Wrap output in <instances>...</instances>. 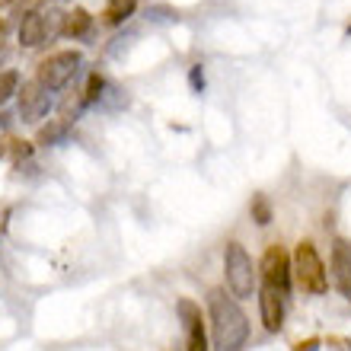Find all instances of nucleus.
Returning a JSON list of instances; mask_svg holds the SVG:
<instances>
[{
    "mask_svg": "<svg viewBox=\"0 0 351 351\" xmlns=\"http://www.w3.org/2000/svg\"><path fill=\"white\" fill-rule=\"evenodd\" d=\"M259 271H262L265 287L278 291L281 297L291 294V278H294V271H291V256L285 252L281 243H271L265 250V256H262V262H259Z\"/></svg>",
    "mask_w": 351,
    "mask_h": 351,
    "instance_id": "obj_5",
    "label": "nucleus"
},
{
    "mask_svg": "<svg viewBox=\"0 0 351 351\" xmlns=\"http://www.w3.org/2000/svg\"><path fill=\"white\" fill-rule=\"evenodd\" d=\"M250 214H252V221L259 223V227H268V223L275 221L271 202H268L265 195H252V202H250Z\"/></svg>",
    "mask_w": 351,
    "mask_h": 351,
    "instance_id": "obj_14",
    "label": "nucleus"
},
{
    "mask_svg": "<svg viewBox=\"0 0 351 351\" xmlns=\"http://www.w3.org/2000/svg\"><path fill=\"white\" fill-rule=\"evenodd\" d=\"M19 45L23 48H42L48 45L45 32V13H26L19 23Z\"/></svg>",
    "mask_w": 351,
    "mask_h": 351,
    "instance_id": "obj_10",
    "label": "nucleus"
},
{
    "mask_svg": "<svg viewBox=\"0 0 351 351\" xmlns=\"http://www.w3.org/2000/svg\"><path fill=\"white\" fill-rule=\"evenodd\" d=\"M259 313H262L265 332H281V329H285V297L278 294V291H271V287H262Z\"/></svg>",
    "mask_w": 351,
    "mask_h": 351,
    "instance_id": "obj_8",
    "label": "nucleus"
},
{
    "mask_svg": "<svg viewBox=\"0 0 351 351\" xmlns=\"http://www.w3.org/2000/svg\"><path fill=\"white\" fill-rule=\"evenodd\" d=\"M176 313L182 319L185 326V351H211L208 348V332H204V316H202V306L182 297L176 304Z\"/></svg>",
    "mask_w": 351,
    "mask_h": 351,
    "instance_id": "obj_7",
    "label": "nucleus"
},
{
    "mask_svg": "<svg viewBox=\"0 0 351 351\" xmlns=\"http://www.w3.org/2000/svg\"><path fill=\"white\" fill-rule=\"evenodd\" d=\"M10 3H13V0H0V7H10Z\"/></svg>",
    "mask_w": 351,
    "mask_h": 351,
    "instance_id": "obj_20",
    "label": "nucleus"
},
{
    "mask_svg": "<svg viewBox=\"0 0 351 351\" xmlns=\"http://www.w3.org/2000/svg\"><path fill=\"white\" fill-rule=\"evenodd\" d=\"M93 26V16L86 13V10H71V13H64V29H61V36L67 38H84L86 32H90Z\"/></svg>",
    "mask_w": 351,
    "mask_h": 351,
    "instance_id": "obj_11",
    "label": "nucleus"
},
{
    "mask_svg": "<svg viewBox=\"0 0 351 351\" xmlns=\"http://www.w3.org/2000/svg\"><path fill=\"white\" fill-rule=\"evenodd\" d=\"M223 275H227V287L237 300L256 294V265H252L250 252L243 243H227L223 250Z\"/></svg>",
    "mask_w": 351,
    "mask_h": 351,
    "instance_id": "obj_3",
    "label": "nucleus"
},
{
    "mask_svg": "<svg viewBox=\"0 0 351 351\" xmlns=\"http://www.w3.org/2000/svg\"><path fill=\"white\" fill-rule=\"evenodd\" d=\"M208 316H211L214 351H243L250 339V319L237 304V297H227V291L214 287L208 294Z\"/></svg>",
    "mask_w": 351,
    "mask_h": 351,
    "instance_id": "obj_1",
    "label": "nucleus"
},
{
    "mask_svg": "<svg viewBox=\"0 0 351 351\" xmlns=\"http://www.w3.org/2000/svg\"><path fill=\"white\" fill-rule=\"evenodd\" d=\"M319 345H323V339L310 335V339H304V342H297V345H294V351H319Z\"/></svg>",
    "mask_w": 351,
    "mask_h": 351,
    "instance_id": "obj_17",
    "label": "nucleus"
},
{
    "mask_svg": "<svg viewBox=\"0 0 351 351\" xmlns=\"http://www.w3.org/2000/svg\"><path fill=\"white\" fill-rule=\"evenodd\" d=\"M80 64H84V55H80V51H58V55L45 58V61L38 64L36 80L45 86V90L58 93L74 80L77 71H80Z\"/></svg>",
    "mask_w": 351,
    "mask_h": 351,
    "instance_id": "obj_4",
    "label": "nucleus"
},
{
    "mask_svg": "<svg viewBox=\"0 0 351 351\" xmlns=\"http://www.w3.org/2000/svg\"><path fill=\"white\" fill-rule=\"evenodd\" d=\"M189 80H192V90H195V93H202V90H204V71H202V64H195V67H192Z\"/></svg>",
    "mask_w": 351,
    "mask_h": 351,
    "instance_id": "obj_16",
    "label": "nucleus"
},
{
    "mask_svg": "<svg viewBox=\"0 0 351 351\" xmlns=\"http://www.w3.org/2000/svg\"><path fill=\"white\" fill-rule=\"evenodd\" d=\"M19 96V119L26 121V125H36L48 115V112L55 109V99H51V90L38 84V80H29L23 84V90L16 93Z\"/></svg>",
    "mask_w": 351,
    "mask_h": 351,
    "instance_id": "obj_6",
    "label": "nucleus"
},
{
    "mask_svg": "<svg viewBox=\"0 0 351 351\" xmlns=\"http://www.w3.org/2000/svg\"><path fill=\"white\" fill-rule=\"evenodd\" d=\"M67 134H71V125H67L64 119H55L38 131V144H42V147H61L67 141Z\"/></svg>",
    "mask_w": 351,
    "mask_h": 351,
    "instance_id": "obj_13",
    "label": "nucleus"
},
{
    "mask_svg": "<svg viewBox=\"0 0 351 351\" xmlns=\"http://www.w3.org/2000/svg\"><path fill=\"white\" fill-rule=\"evenodd\" d=\"M19 93V71H0V106H7Z\"/></svg>",
    "mask_w": 351,
    "mask_h": 351,
    "instance_id": "obj_15",
    "label": "nucleus"
},
{
    "mask_svg": "<svg viewBox=\"0 0 351 351\" xmlns=\"http://www.w3.org/2000/svg\"><path fill=\"white\" fill-rule=\"evenodd\" d=\"M134 7H138V0H109L106 10H102V23L106 26H121L128 16H134Z\"/></svg>",
    "mask_w": 351,
    "mask_h": 351,
    "instance_id": "obj_12",
    "label": "nucleus"
},
{
    "mask_svg": "<svg viewBox=\"0 0 351 351\" xmlns=\"http://www.w3.org/2000/svg\"><path fill=\"white\" fill-rule=\"evenodd\" d=\"M345 32H348V36H351V23H348V29H345Z\"/></svg>",
    "mask_w": 351,
    "mask_h": 351,
    "instance_id": "obj_21",
    "label": "nucleus"
},
{
    "mask_svg": "<svg viewBox=\"0 0 351 351\" xmlns=\"http://www.w3.org/2000/svg\"><path fill=\"white\" fill-rule=\"evenodd\" d=\"M3 36H7V19H0V42H3Z\"/></svg>",
    "mask_w": 351,
    "mask_h": 351,
    "instance_id": "obj_19",
    "label": "nucleus"
},
{
    "mask_svg": "<svg viewBox=\"0 0 351 351\" xmlns=\"http://www.w3.org/2000/svg\"><path fill=\"white\" fill-rule=\"evenodd\" d=\"M332 278L345 300H351V243L348 240L332 243Z\"/></svg>",
    "mask_w": 351,
    "mask_h": 351,
    "instance_id": "obj_9",
    "label": "nucleus"
},
{
    "mask_svg": "<svg viewBox=\"0 0 351 351\" xmlns=\"http://www.w3.org/2000/svg\"><path fill=\"white\" fill-rule=\"evenodd\" d=\"M329 345L339 351H351V339H345V335H329Z\"/></svg>",
    "mask_w": 351,
    "mask_h": 351,
    "instance_id": "obj_18",
    "label": "nucleus"
},
{
    "mask_svg": "<svg viewBox=\"0 0 351 351\" xmlns=\"http://www.w3.org/2000/svg\"><path fill=\"white\" fill-rule=\"evenodd\" d=\"M291 271H294L297 285L304 287L306 294H326L329 291V275H326V265L319 259V252L310 240H300L294 250V259H291Z\"/></svg>",
    "mask_w": 351,
    "mask_h": 351,
    "instance_id": "obj_2",
    "label": "nucleus"
}]
</instances>
